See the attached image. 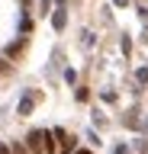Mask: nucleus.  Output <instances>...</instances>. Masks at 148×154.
I'll list each match as a JSON object with an SVG mask.
<instances>
[{"label": "nucleus", "instance_id": "f257e3e1", "mask_svg": "<svg viewBox=\"0 0 148 154\" xmlns=\"http://www.w3.org/2000/svg\"><path fill=\"white\" fill-rule=\"evenodd\" d=\"M26 148H29V154H58L55 135H52L49 128H32V132L26 135Z\"/></svg>", "mask_w": 148, "mask_h": 154}, {"label": "nucleus", "instance_id": "f03ea898", "mask_svg": "<svg viewBox=\"0 0 148 154\" xmlns=\"http://www.w3.org/2000/svg\"><path fill=\"white\" fill-rule=\"evenodd\" d=\"M52 135H55V141L61 144V154H71L74 148H77V138H74V135H68L65 128H52Z\"/></svg>", "mask_w": 148, "mask_h": 154}, {"label": "nucleus", "instance_id": "7ed1b4c3", "mask_svg": "<svg viewBox=\"0 0 148 154\" xmlns=\"http://www.w3.org/2000/svg\"><path fill=\"white\" fill-rule=\"evenodd\" d=\"M42 100V93H32V90H26V93H23V100H20V106H16V112L20 116H29L32 112V106L39 103Z\"/></svg>", "mask_w": 148, "mask_h": 154}, {"label": "nucleus", "instance_id": "20e7f679", "mask_svg": "<svg viewBox=\"0 0 148 154\" xmlns=\"http://www.w3.org/2000/svg\"><path fill=\"white\" fill-rule=\"evenodd\" d=\"M52 26L58 29V32H61V29H65V26H68V10H65V7H61V10H55V13H52Z\"/></svg>", "mask_w": 148, "mask_h": 154}, {"label": "nucleus", "instance_id": "39448f33", "mask_svg": "<svg viewBox=\"0 0 148 154\" xmlns=\"http://www.w3.org/2000/svg\"><path fill=\"white\" fill-rule=\"evenodd\" d=\"M119 48H122V55H132V42H129V38H126V35L119 38Z\"/></svg>", "mask_w": 148, "mask_h": 154}, {"label": "nucleus", "instance_id": "423d86ee", "mask_svg": "<svg viewBox=\"0 0 148 154\" xmlns=\"http://www.w3.org/2000/svg\"><path fill=\"white\" fill-rule=\"evenodd\" d=\"M122 122H126V125H129V128H138V116H135V112H129V116H126V119H122Z\"/></svg>", "mask_w": 148, "mask_h": 154}, {"label": "nucleus", "instance_id": "0eeeda50", "mask_svg": "<svg viewBox=\"0 0 148 154\" xmlns=\"http://www.w3.org/2000/svg\"><path fill=\"white\" fill-rule=\"evenodd\" d=\"M13 154H29V148H26V144H20V141H13Z\"/></svg>", "mask_w": 148, "mask_h": 154}, {"label": "nucleus", "instance_id": "6e6552de", "mask_svg": "<svg viewBox=\"0 0 148 154\" xmlns=\"http://www.w3.org/2000/svg\"><path fill=\"white\" fill-rule=\"evenodd\" d=\"M135 80H138V84H148V67H142V71H138Z\"/></svg>", "mask_w": 148, "mask_h": 154}, {"label": "nucleus", "instance_id": "1a4fd4ad", "mask_svg": "<svg viewBox=\"0 0 148 154\" xmlns=\"http://www.w3.org/2000/svg\"><path fill=\"white\" fill-rule=\"evenodd\" d=\"M65 80H68V84H74V80H77V74H74V67H68V71H65Z\"/></svg>", "mask_w": 148, "mask_h": 154}, {"label": "nucleus", "instance_id": "9d476101", "mask_svg": "<svg viewBox=\"0 0 148 154\" xmlns=\"http://www.w3.org/2000/svg\"><path fill=\"white\" fill-rule=\"evenodd\" d=\"M135 148H138V151H148V138H138V141H135Z\"/></svg>", "mask_w": 148, "mask_h": 154}, {"label": "nucleus", "instance_id": "9b49d317", "mask_svg": "<svg viewBox=\"0 0 148 154\" xmlns=\"http://www.w3.org/2000/svg\"><path fill=\"white\" fill-rule=\"evenodd\" d=\"M113 154H129V148H126V144H116V148H113Z\"/></svg>", "mask_w": 148, "mask_h": 154}, {"label": "nucleus", "instance_id": "f8f14e48", "mask_svg": "<svg viewBox=\"0 0 148 154\" xmlns=\"http://www.w3.org/2000/svg\"><path fill=\"white\" fill-rule=\"evenodd\" d=\"M0 74H10V64H7L3 58H0Z\"/></svg>", "mask_w": 148, "mask_h": 154}, {"label": "nucleus", "instance_id": "ddd939ff", "mask_svg": "<svg viewBox=\"0 0 148 154\" xmlns=\"http://www.w3.org/2000/svg\"><path fill=\"white\" fill-rule=\"evenodd\" d=\"M39 7H42V13H49V7H52V0H39Z\"/></svg>", "mask_w": 148, "mask_h": 154}, {"label": "nucleus", "instance_id": "4468645a", "mask_svg": "<svg viewBox=\"0 0 148 154\" xmlns=\"http://www.w3.org/2000/svg\"><path fill=\"white\" fill-rule=\"evenodd\" d=\"M113 7H129V0H113Z\"/></svg>", "mask_w": 148, "mask_h": 154}, {"label": "nucleus", "instance_id": "2eb2a0df", "mask_svg": "<svg viewBox=\"0 0 148 154\" xmlns=\"http://www.w3.org/2000/svg\"><path fill=\"white\" fill-rule=\"evenodd\" d=\"M71 154H93V151H87V148H80V151H71Z\"/></svg>", "mask_w": 148, "mask_h": 154}, {"label": "nucleus", "instance_id": "dca6fc26", "mask_svg": "<svg viewBox=\"0 0 148 154\" xmlns=\"http://www.w3.org/2000/svg\"><path fill=\"white\" fill-rule=\"evenodd\" d=\"M0 154H10V148H3V144H0Z\"/></svg>", "mask_w": 148, "mask_h": 154}, {"label": "nucleus", "instance_id": "f3484780", "mask_svg": "<svg viewBox=\"0 0 148 154\" xmlns=\"http://www.w3.org/2000/svg\"><path fill=\"white\" fill-rule=\"evenodd\" d=\"M142 128H145V132H148V122H145V125H142Z\"/></svg>", "mask_w": 148, "mask_h": 154}, {"label": "nucleus", "instance_id": "a211bd4d", "mask_svg": "<svg viewBox=\"0 0 148 154\" xmlns=\"http://www.w3.org/2000/svg\"><path fill=\"white\" fill-rule=\"evenodd\" d=\"M142 154H148V151H142Z\"/></svg>", "mask_w": 148, "mask_h": 154}]
</instances>
